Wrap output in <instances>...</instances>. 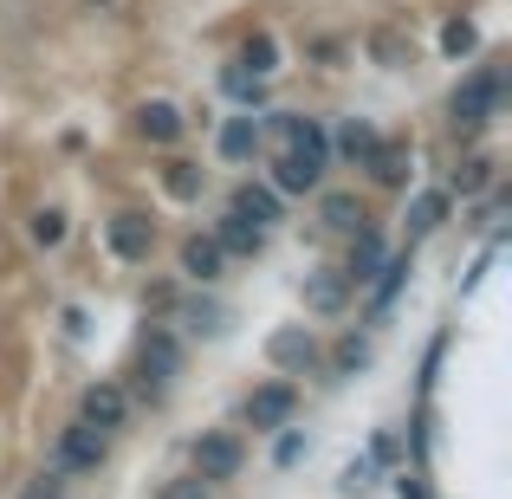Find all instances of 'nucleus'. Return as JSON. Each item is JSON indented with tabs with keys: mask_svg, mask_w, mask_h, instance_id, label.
<instances>
[{
	"mask_svg": "<svg viewBox=\"0 0 512 499\" xmlns=\"http://www.w3.org/2000/svg\"><path fill=\"white\" fill-rule=\"evenodd\" d=\"M240 467H247V448L234 435H201L195 441V474L201 480H234Z\"/></svg>",
	"mask_w": 512,
	"mask_h": 499,
	"instance_id": "nucleus-7",
	"label": "nucleus"
},
{
	"mask_svg": "<svg viewBox=\"0 0 512 499\" xmlns=\"http://www.w3.org/2000/svg\"><path fill=\"white\" fill-rule=\"evenodd\" d=\"M441 214H448V195H441V188H428V195H415V208H409V240L435 234V227H441Z\"/></svg>",
	"mask_w": 512,
	"mask_h": 499,
	"instance_id": "nucleus-19",
	"label": "nucleus"
},
{
	"mask_svg": "<svg viewBox=\"0 0 512 499\" xmlns=\"http://www.w3.org/2000/svg\"><path fill=\"white\" fill-rule=\"evenodd\" d=\"M474 46H480V26L467 20V13H454V20L441 26V52H448V59H467Z\"/></svg>",
	"mask_w": 512,
	"mask_h": 499,
	"instance_id": "nucleus-21",
	"label": "nucleus"
},
{
	"mask_svg": "<svg viewBox=\"0 0 512 499\" xmlns=\"http://www.w3.org/2000/svg\"><path fill=\"white\" fill-rule=\"evenodd\" d=\"M370 461H376V467H396V461H402V441L389 435V428H383V435H370Z\"/></svg>",
	"mask_w": 512,
	"mask_h": 499,
	"instance_id": "nucleus-30",
	"label": "nucleus"
},
{
	"mask_svg": "<svg viewBox=\"0 0 512 499\" xmlns=\"http://www.w3.org/2000/svg\"><path fill=\"white\" fill-rule=\"evenodd\" d=\"M370 487H376V461L363 454V461H350V467H344V493H370Z\"/></svg>",
	"mask_w": 512,
	"mask_h": 499,
	"instance_id": "nucleus-29",
	"label": "nucleus"
},
{
	"mask_svg": "<svg viewBox=\"0 0 512 499\" xmlns=\"http://www.w3.org/2000/svg\"><path fill=\"white\" fill-rule=\"evenodd\" d=\"M487 169H493V163H480V156H474V163H467L461 175H454V188H461V195H474V188L487 182Z\"/></svg>",
	"mask_w": 512,
	"mask_h": 499,
	"instance_id": "nucleus-33",
	"label": "nucleus"
},
{
	"mask_svg": "<svg viewBox=\"0 0 512 499\" xmlns=\"http://www.w3.org/2000/svg\"><path fill=\"white\" fill-rule=\"evenodd\" d=\"M26 499H65V480L59 474H39L33 487H26Z\"/></svg>",
	"mask_w": 512,
	"mask_h": 499,
	"instance_id": "nucleus-34",
	"label": "nucleus"
},
{
	"mask_svg": "<svg viewBox=\"0 0 512 499\" xmlns=\"http://www.w3.org/2000/svg\"><path fill=\"white\" fill-rule=\"evenodd\" d=\"M221 260H227V253L221 247H214V240H182V273L188 279H201V286H208V279H221Z\"/></svg>",
	"mask_w": 512,
	"mask_h": 499,
	"instance_id": "nucleus-14",
	"label": "nucleus"
},
{
	"mask_svg": "<svg viewBox=\"0 0 512 499\" xmlns=\"http://www.w3.org/2000/svg\"><path fill=\"white\" fill-rule=\"evenodd\" d=\"M33 240H39V247H59V240H65V214L59 208H39L33 214Z\"/></svg>",
	"mask_w": 512,
	"mask_h": 499,
	"instance_id": "nucleus-27",
	"label": "nucleus"
},
{
	"mask_svg": "<svg viewBox=\"0 0 512 499\" xmlns=\"http://www.w3.org/2000/svg\"><path fill=\"white\" fill-rule=\"evenodd\" d=\"M260 143H266V124H260V117H227V124H221V137H214V150H221L227 156V163H253V156H260Z\"/></svg>",
	"mask_w": 512,
	"mask_h": 499,
	"instance_id": "nucleus-10",
	"label": "nucleus"
},
{
	"mask_svg": "<svg viewBox=\"0 0 512 499\" xmlns=\"http://www.w3.org/2000/svg\"><path fill=\"white\" fill-rule=\"evenodd\" d=\"M363 169H370L376 188H402L409 169H415V150H409V143H376V150L363 156Z\"/></svg>",
	"mask_w": 512,
	"mask_h": 499,
	"instance_id": "nucleus-12",
	"label": "nucleus"
},
{
	"mask_svg": "<svg viewBox=\"0 0 512 499\" xmlns=\"http://www.w3.org/2000/svg\"><path fill=\"white\" fill-rule=\"evenodd\" d=\"M402 279H409V253H396V260H383V266H376V312H383V305L402 292Z\"/></svg>",
	"mask_w": 512,
	"mask_h": 499,
	"instance_id": "nucleus-25",
	"label": "nucleus"
},
{
	"mask_svg": "<svg viewBox=\"0 0 512 499\" xmlns=\"http://www.w3.org/2000/svg\"><path fill=\"white\" fill-rule=\"evenodd\" d=\"M292 409H299V389L292 383H260L247 396V422H253V435H273V428H286L292 422Z\"/></svg>",
	"mask_w": 512,
	"mask_h": 499,
	"instance_id": "nucleus-5",
	"label": "nucleus"
},
{
	"mask_svg": "<svg viewBox=\"0 0 512 499\" xmlns=\"http://www.w3.org/2000/svg\"><path fill=\"white\" fill-rule=\"evenodd\" d=\"M344 292H350V279H344V273H318V279H305V305H312V312H344Z\"/></svg>",
	"mask_w": 512,
	"mask_h": 499,
	"instance_id": "nucleus-17",
	"label": "nucleus"
},
{
	"mask_svg": "<svg viewBox=\"0 0 512 499\" xmlns=\"http://www.w3.org/2000/svg\"><path fill=\"white\" fill-rule=\"evenodd\" d=\"M240 65H253V78L279 72V39H273V33H253L247 46H240Z\"/></svg>",
	"mask_w": 512,
	"mask_h": 499,
	"instance_id": "nucleus-22",
	"label": "nucleus"
},
{
	"mask_svg": "<svg viewBox=\"0 0 512 499\" xmlns=\"http://www.w3.org/2000/svg\"><path fill=\"white\" fill-rule=\"evenodd\" d=\"M273 130L286 137V156L273 163V188H286V195H305V188H318V175H325V130L312 124V117H292V111H279L273 117Z\"/></svg>",
	"mask_w": 512,
	"mask_h": 499,
	"instance_id": "nucleus-1",
	"label": "nucleus"
},
{
	"mask_svg": "<svg viewBox=\"0 0 512 499\" xmlns=\"http://www.w3.org/2000/svg\"><path fill=\"white\" fill-rule=\"evenodd\" d=\"M396 493H402V499H435V493H428V480H422V474H402V480H396Z\"/></svg>",
	"mask_w": 512,
	"mask_h": 499,
	"instance_id": "nucleus-35",
	"label": "nucleus"
},
{
	"mask_svg": "<svg viewBox=\"0 0 512 499\" xmlns=\"http://www.w3.org/2000/svg\"><path fill=\"white\" fill-rule=\"evenodd\" d=\"M299 454H305V435H299V428H286V435H279V448H273V461H279V467H292Z\"/></svg>",
	"mask_w": 512,
	"mask_h": 499,
	"instance_id": "nucleus-31",
	"label": "nucleus"
},
{
	"mask_svg": "<svg viewBox=\"0 0 512 499\" xmlns=\"http://www.w3.org/2000/svg\"><path fill=\"white\" fill-rule=\"evenodd\" d=\"M104 428H91V422H72V428H59V467L65 474H91V467L104 461Z\"/></svg>",
	"mask_w": 512,
	"mask_h": 499,
	"instance_id": "nucleus-6",
	"label": "nucleus"
},
{
	"mask_svg": "<svg viewBox=\"0 0 512 499\" xmlns=\"http://www.w3.org/2000/svg\"><path fill=\"white\" fill-rule=\"evenodd\" d=\"M234 214H247V221H279V214H286V208H279V195H273V188H260V182H247V188H240V195H234Z\"/></svg>",
	"mask_w": 512,
	"mask_h": 499,
	"instance_id": "nucleus-18",
	"label": "nucleus"
},
{
	"mask_svg": "<svg viewBox=\"0 0 512 499\" xmlns=\"http://www.w3.org/2000/svg\"><path fill=\"white\" fill-rule=\"evenodd\" d=\"M376 266H383V240H376L370 227H357V247H350L344 279H350V286H363V279H376Z\"/></svg>",
	"mask_w": 512,
	"mask_h": 499,
	"instance_id": "nucleus-15",
	"label": "nucleus"
},
{
	"mask_svg": "<svg viewBox=\"0 0 512 499\" xmlns=\"http://www.w3.org/2000/svg\"><path fill=\"white\" fill-rule=\"evenodd\" d=\"M175 370H182V344H175L163 325H150V337H143V396L163 402V389H169Z\"/></svg>",
	"mask_w": 512,
	"mask_h": 499,
	"instance_id": "nucleus-4",
	"label": "nucleus"
},
{
	"mask_svg": "<svg viewBox=\"0 0 512 499\" xmlns=\"http://www.w3.org/2000/svg\"><path fill=\"white\" fill-rule=\"evenodd\" d=\"M331 363H338V370H344V376H357V370H363V363H370V344H363V337H357V331H350V337H344V344H338V357H331Z\"/></svg>",
	"mask_w": 512,
	"mask_h": 499,
	"instance_id": "nucleus-28",
	"label": "nucleus"
},
{
	"mask_svg": "<svg viewBox=\"0 0 512 499\" xmlns=\"http://www.w3.org/2000/svg\"><path fill=\"white\" fill-rule=\"evenodd\" d=\"M163 499H208V480H169V487H163Z\"/></svg>",
	"mask_w": 512,
	"mask_h": 499,
	"instance_id": "nucleus-32",
	"label": "nucleus"
},
{
	"mask_svg": "<svg viewBox=\"0 0 512 499\" xmlns=\"http://www.w3.org/2000/svg\"><path fill=\"white\" fill-rule=\"evenodd\" d=\"M214 247H221V253H240V260H253V253L266 247V227H260V221H247V214H234V208H227L221 221H214Z\"/></svg>",
	"mask_w": 512,
	"mask_h": 499,
	"instance_id": "nucleus-11",
	"label": "nucleus"
},
{
	"mask_svg": "<svg viewBox=\"0 0 512 499\" xmlns=\"http://www.w3.org/2000/svg\"><path fill=\"white\" fill-rule=\"evenodd\" d=\"M104 247L124 266H143L156 253V221L150 214H111V221H104Z\"/></svg>",
	"mask_w": 512,
	"mask_h": 499,
	"instance_id": "nucleus-3",
	"label": "nucleus"
},
{
	"mask_svg": "<svg viewBox=\"0 0 512 499\" xmlns=\"http://www.w3.org/2000/svg\"><path fill=\"white\" fill-rule=\"evenodd\" d=\"M338 150H344L350 163L363 169V156L376 150V130H370V124H357V117H344V130H338Z\"/></svg>",
	"mask_w": 512,
	"mask_h": 499,
	"instance_id": "nucleus-24",
	"label": "nucleus"
},
{
	"mask_svg": "<svg viewBox=\"0 0 512 499\" xmlns=\"http://www.w3.org/2000/svg\"><path fill=\"white\" fill-rule=\"evenodd\" d=\"M182 325H188V331H208V337H221V331H227V312H221L214 299H188V305H182Z\"/></svg>",
	"mask_w": 512,
	"mask_h": 499,
	"instance_id": "nucleus-23",
	"label": "nucleus"
},
{
	"mask_svg": "<svg viewBox=\"0 0 512 499\" xmlns=\"http://www.w3.org/2000/svg\"><path fill=\"white\" fill-rule=\"evenodd\" d=\"M266 357L279 363V370H292V376H305L318 363V337L305 331V325H286V331H273L266 337Z\"/></svg>",
	"mask_w": 512,
	"mask_h": 499,
	"instance_id": "nucleus-8",
	"label": "nucleus"
},
{
	"mask_svg": "<svg viewBox=\"0 0 512 499\" xmlns=\"http://www.w3.org/2000/svg\"><path fill=\"white\" fill-rule=\"evenodd\" d=\"M318 221H325V227H338V234H357V227H363V201L338 188V195H325V201H318Z\"/></svg>",
	"mask_w": 512,
	"mask_h": 499,
	"instance_id": "nucleus-16",
	"label": "nucleus"
},
{
	"mask_svg": "<svg viewBox=\"0 0 512 499\" xmlns=\"http://www.w3.org/2000/svg\"><path fill=\"white\" fill-rule=\"evenodd\" d=\"M124 415H130V396H124L117 383H91L85 402H78V422L104 428V435H111V428H124Z\"/></svg>",
	"mask_w": 512,
	"mask_h": 499,
	"instance_id": "nucleus-9",
	"label": "nucleus"
},
{
	"mask_svg": "<svg viewBox=\"0 0 512 499\" xmlns=\"http://www.w3.org/2000/svg\"><path fill=\"white\" fill-rule=\"evenodd\" d=\"M182 124H188V117L175 111V104H163V98L137 111V137L143 143H175V137H182Z\"/></svg>",
	"mask_w": 512,
	"mask_h": 499,
	"instance_id": "nucleus-13",
	"label": "nucleus"
},
{
	"mask_svg": "<svg viewBox=\"0 0 512 499\" xmlns=\"http://www.w3.org/2000/svg\"><path fill=\"white\" fill-rule=\"evenodd\" d=\"M163 195H169V201H195V195H201V169L182 163V156H175V163H163Z\"/></svg>",
	"mask_w": 512,
	"mask_h": 499,
	"instance_id": "nucleus-20",
	"label": "nucleus"
},
{
	"mask_svg": "<svg viewBox=\"0 0 512 499\" xmlns=\"http://www.w3.org/2000/svg\"><path fill=\"white\" fill-rule=\"evenodd\" d=\"M500 91H506L500 65H480V72L454 91V130H480L493 117V104H500Z\"/></svg>",
	"mask_w": 512,
	"mask_h": 499,
	"instance_id": "nucleus-2",
	"label": "nucleus"
},
{
	"mask_svg": "<svg viewBox=\"0 0 512 499\" xmlns=\"http://www.w3.org/2000/svg\"><path fill=\"white\" fill-rule=\"evenodd\" d=\"M221 91H227V98H240V104H260V78H253L247 65H227V72H221Z\"/></svg>",
	"mask_w": 512,
	"mask_h": 499,
	"instance_id": "nucleus-26",
	"label": "nucleus"
}]
</instances>
